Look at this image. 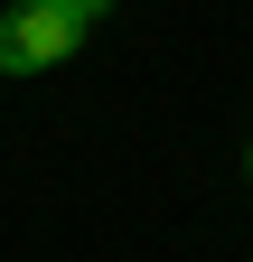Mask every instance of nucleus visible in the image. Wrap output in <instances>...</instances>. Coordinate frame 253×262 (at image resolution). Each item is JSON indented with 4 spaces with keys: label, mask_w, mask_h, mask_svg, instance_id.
<instances>
[{
    "label": "nucleus",
    "mask_w": 253,
    "mask_h": 262,
    "mask_svg": "<svg viewBox=\"0 0 253 262\" xmlns=\"http://www.w3.org/2000/svg\"><path fill=\"white\" fill-rule=\"evenodd\" d=\"M85 47V19L66 0H10L0 10V75H47Z\"/></svg>",
    "instance_id": "f257e3e1"
},
{
    "label": "nucleus",
    "mask_w": 253,
    "mask_h": 262,
    "mask_svg": "<svg viewBox=\"0 0 253 262\" xmlns=\"http://www.w3.org/2000/svg\"><path fill=\"white\" fill-rule=\"evenodd\" d=\"M66 10H75V19H85V28H94V19H103V10H113V0H66Z\"/></svg>",
    "instance_id": "f03ea898"
},
{
    "label": "nucleus",
    "mask_w": 253,
    "mask_h": 262,
    "mask_svg": "<svg viewBox=\"0 0 253 262\" xmlns=\"http://www.w3.org/2000/svg\"><path fill=\"white\" fill-rule=\"evenodd\" d=\"M244 178H253V150H244Z\"/></svg>",
    "instance_id": "7ed1b4c3"
}]
</instances>
